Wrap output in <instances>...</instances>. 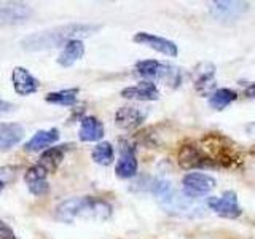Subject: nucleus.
Instances as JSON below:
<instances>
[{"mask_svg": "<svg viewBox=\"0 0 255 239\" xmlns=\"http://www.w3.org/2000/svg\"><path fill=\"white\" fill-rule=\"evenodd\" d=\"M32 16V8L26 3H0V26H16Z\"/></svg>", "mask_w": 255, "mask_h": 239, "instance_id": "nucleus-8", "label": "nucleus"}, {"mask_svg": "<svg viewBox=\"0 0 255 239\" xmlns=\"http://www.w3.org/2000/svg\"><path fill=\"white\" fill-rule=\"evenodd\" d=\"M122 98L132 101H156L159 98V91L153 82H140L135 86L125 88Z\"/></svg>", "mask_w": 255, "mask_h": 239, "instance_id": "nucleus-13", "label": "nucleus"}, {"mask_svg": "<svg viewBox=\"0 0 255 239\" xmlns=\"http://www.w3.org/2000/svg\"><path fill=\"white\" fill-rule=\"evenodd\" d=\"M182 187H183V193L190 199H195L209 195L212 188L215 187V180L211 175L203 172H190L182 179Z\"/></svg>", "mask_w": 255, "mask_h": 239, "instance_id": "nucleus-5", "label": "nucleus"}, {"mask_svg": "<svg viewBox=\"0 0 255 239\" xmlns=\"http://www.w3.org/2000/svg\"><path fill=\"white\" fill-rule=\"evenodd\" d=\"M11 80H13L14 91L19 96H30L37 93L40 88L38 80L35 77H32L29 74V70H26L24 67H14L11 74Z\"/></svg>", "mask_w": 255, "mask_h": 239, "instance_id": "nucleus-12", "label": "nucleus"}, {"mask_svg": "<svg viewBox=\"0 0 255 239\" xmlns=\"http://www.w3.org/2000/svg\"><path fill=\"white\" fill-rule=\"evenodd\" d=\"M3 187H5V183L0 180V193H2V190H3Z\"/></svg>", "mask_w": 255, "mask_h": 239, "instance_id": "nucleus-29", "label": "nucleus"}, {"mask_svg": "<svg viewBox=\"0 0 255 239\" xmlns=\"http://www.w3.org/2000/svg\"><path fill=\"white\" fill-rule=\"evenodd\" d=\"M236 98H238V94L235 91L223 88V90H217L215 93L211 94L209 104H211V107L215 110H223L225 107H228L231 102H235Z\"/></svg>", "mask_w": 255, "mask_h": 239, "instance_id": "nucleus-23", "label": "nucleus"}, {"mask_svg": "<svg viewBox=\"0 0 255 239\" xmlns=\"http://www.w3.org/2000/svg\"><path fill=\"white\" fill-rule=\"evenodd\" d=\"M24 137V129L18 123H0V148L10 150Z\"/></svg>", "mask_w": 255, "mask_h": 239, "instance_id": "nucleus-16", "label": "nucleus"}, {"mask_svg": "<svg viewBox=\"0 0 255 239\" xmlns=\"http://www.w3.org/2000/svg\"><path fill=\"white\" fill-rule=\"evenodd\" d=\"M134 42L140 43V45H145V46H150L151 50H155L158 53H163L166 56H171V58H175L177 53H179L177 45H175L174 42H171V40L151 35V34H147V32H139V34H135L134 35Z\"/></svg>", "mask_w": 255, "mask_h": 239, "instance_id": "nucleus-11", "label": "nucleus"}, {"mask_svg": "<svg viewBox=\"0 0 255 239\" xmlns=\"http://www.w3.org/2000/svg\"><path fill=\"white\" fill-rule=\"evenodd\" d=\"M147 114H148L147 109L143 107H135V106L122 107L115 114V123L122 129H135V127L143 123Z\"/></svg>", "mask_w": 255, "mask_h": 239, "instance_id": "nucleus-10", "label": "nucleus"}, {"mask_svg": "<svg viewBox=\"0 0 255 239\" xmlns=\"http://www.w3.org/2000/svg\"><path fill=\"white\" fill-rule=\"evenodd\" d=\"M207 206L225 219H238L241 215V207L238 204V196L235 191H225L220 198H209Z\"/></svg>", "mask_w": 255, "mask_h": 239, "instance_id": "nucleus-7", "label": "nucleus"}, {"mask_svg": "<svg viewBox=\"0 0 255 239\" xmlns=\"http://www.w3.org/2000/svg\"><path fill=\"white\" fill-rule=\"evenodd\" d=\"M246 96L247 98H255V83H252L251 86L246 88Z\"/></svg>", "mask_w": 255, "mask_h": 239, "instance_id": "nucleus-28", "label": "nucleus"}, {"mask_svg": "<svg viewBox=\"0 0 255 239\" xmlns=\"http://www.w3.org/2000/svg\"><path fill=\"white\" fill-rule=\"evenodd\" d=\"M104 137V126L98 118L85 117L80 124V139L83 142H98Z\"/></svg>", "mask_w": 255, "mask_h": 239, "instance_id": "nucleus-17", "label": "nucleus"}, {"mask_svg": "<svg viewBox=\"0 0 255 239\" xmlns=\"http://www.w3.org/2000/svg\"><path fill=\"white\" fill-rule=\"evenodd\" d=\"M46 175H48V172L37 163L35 166H32V167H29V169H27L26 175H24V180H26L27 185H30V183H35V182H40V180H45V179H46Z\"/></svg>", "mask_w": 255, "mask_h": 239, "instance_id": "nucleus-24", "label": "nucleus"}, {"mask_svg": "<svg viewBox=\"0 0 255 239\" xmlns=\"http://www.w3.org/2000/svg\"><path fill=\"white\" fill-rule=\"evenodd\" d=\"M58 139H59V131L56 129V127L45 129V131H38L34 134V137L24 145V150L30 151V153H34V151H42L46 147L53 145L54 142H58Z\"/></svg>", "mask_w": 255, "mask_h": 239, "instance_id": "nucleus-15", "label": "nucleus"}, {"mask_svg": "<svg viewBox=\"0 0 255 239\" xmlns=\"http://www.w3.org/2000/svg\"><path fill=\"white\" fill-rule=\"evenodd\" d=\"M83 54H85V45L82 40H70L61 51L58 62L62 67H70V66H74L78 59H82Z\"/></svg>", "mask_w": 255, "mask_h": 239, "instance_id": "nucleus-18", "label": "nucleus"}, {"mask_svg": "<svg viewBox=\"0 0 255 239\" xmlns=\"http://www.w3.org/2000/svg\"><path fill=\"white\" fill-rule=\"evenodd\" d=\"M66 147L67 145H59V147H51V148L45 150L42 156H40L38 164L42 166L48 174L54 172L59 167V164L62 163L64 155H66Z\"/></svg>", "mask_w": 255, "mask_h": 239, "instance_id": "nucleus-19", "label": "nucleus"}, {"mask_svg": "<svg viewBox=\"0 0 255 239\" xmlns=\"http://www.w3.org/2000/svg\"><path fill=\"white\" fill-rule=\"evenodd\" d=\"M46 102L58 104V106H74L78 99V88H70V90H61L56 93L46 94Z\"/></svg>", "mask_w": 255, "mask_h": 239, "instance_id": "nucleus-21", "label": "nucleus"}, {"mask_svg": "<svg viewBox=\"0 0 255 239\" xmlns=\"http://www.w3.org/2000/svg\"><path fill=\"white\" fill-rule=\"evenodd\" d=\"M29 190L37 196H43V195L48 193V191H50V185H48L46 180H40V182H35V183H30Z\"/></svg>", "mask_w": 255, "mask_h": 239, "instance_id": "nucleus-25", "label": "nucleus"}, {"mask_svg": "<svg viewBox=\"0 0 255 239\" xmlns=\"http://www.w3.org/2000/svg\"><path fill=\"white\" fill-rule=\"evenodd\" d=\"M91 156H93L94 163H98L101 166H109V164H112L114 156H115L114 147H112L110 142H101L94 147Z\"/></svg>", "mask_w": 255, "mask_h": 239, "instance_id": "nucleus-22", "label": "nucleus"}, {"mask_svg": "<svg viewBox=\"0 0 255 239\" xmlns=\"http://www.w3.org/2000/svg\"><path fill=\"white\" fill-rule=\"evenodd\" d=\"M112 215V206L99 198L83 196L62 201L56 207V219L61 222L75 220H107Z\"/></svg>", "mask_w": 255, "mask_h": 239, "instance_id": "nucleus-2", "label": "nucleus"}, {"mask_svg": "<svg viewBox=\"0 0 255 239\" xmlns=\"http://www.w3.org/2000/svg\"><path fill=\"white\" fill-rule=\"evenodd\" d=\"M199 148L203 150V153L209 158V161L215 166L222 167H231L241 163V153L235 147V143L230 139L223 137V135L212 132L207 134L199 142Z\"/></svg>", "mask_w": 255, "mask_h": 239, "instance_id": "nucleus-3", "label": "nucleus"}, {"mask_svg": "<svg viewBox=\"0 0 255 239\" xmlns=\"http://www.w3.org/2000/svg\"><path fill=\"white\" fill-rule=\"evenodd\" d=\"M0 239H18V238L14 236L13 230L6 223L0 222Z\"/></svg>", "mask_w": 255, "mask_h": 239, "instance_id": "nucleus-26", "label": "nucleus"}, {"mask_svg": "<svg viewBox=\"0 0 255 239\" xmlns=\"http://www.w3.org/2000/svg\"><path fill=\"white\" fill-rule=\"evenodd\" d=\"M99 29L101 26H98V24H66V26H58L54 29L27 35L26 38L21 40V46L26 51L51 50V48H58L61 45L66 46L70 40L90 37Z\"/></svg>", "mask_w": 255, "mask_h": 239, "instance_id": "nucleus-1", "label": "nucleus"}, {"mask_svg": "<svg viewBox=\"0 0 255 239\" xmlns=\"http://www.w3.org/2000/svg\"><path fill=\"white\" fill-rule=\"evenodd\" d=\"M177 161L182 169H201V167H214L203 150L193 143H185L182 145L177 155Z\"/></svg>", "mask_w": 255, "mask_h": 239, "instance_id": "nucleus-6", "label": "nucleus"}, {"mask_svg": "<svg viewBox=\"0 0 255 239\" xmlns=\"http://www.w3.org/2000/svg\"><path fill=\"white\" fill-rule=\"evenodd\" d=\"M14 106L11 102H6L3 99H0V115H3V114H11V112H14Z\"/></svg>", "mask_w": 255, "mask_h": 239, "instance_id": "nucleus-27", "label": "nucleus"}, {"mask_svg": "<svg viewBox=\"0 0 255 239\" xmlns=\"http://www.w3.org/2000/svg\"><path fill=\"white\" fill-rule=\"evenodd\" d=\"M135 70L143 78H147L148 82L151 80H161L166 85L177 88L182 82V72L180 69L169 66V64H163L158 61H140L135 64Z\"/></svg>", "mask_w": 255, "mask_h": 239, "instance_id": "nucleus-4", "label": "nucleus"}, {"mask_svg": "<svg viewBox=\"0 0 255 239\" xmlns=\"http://www.w3.org/2000/svg\"><path fill=\"white\" fill-rule=\"evenodd\" d=\"M247 10V3L241 2H215L212 5V13L220 19H228L239 16Z\"/></svg>", "mask_w": 255, "mask_h": 239, "instance_id": "nucleus-20", "label": "nucleus"}, {"mask_svg": "<svg viewBox=\"0 0 255 239\" xmlns=\"http://www.w3.org/2000/svg\"><path fill=\"white\" fill-rule=\"evenodd\" d=\"M193 83L199 94L209 96L215 88V66L211 62L198 64L193 70Z\"/></svg>", "mask_w": 255, "mask_h": 239, "instance_id": "nucleus-9", "label": "nucleus"}, {"mask_svg": "<svg viewBox=\"0 0 255 239\" xmlns=\"http://www.w3.org/2000/svg\"><path fill=\"white\" fill-rule=\"evenodd\" d=\"M115 172L120 179H131L137 174V159H135L134 150L129 145H122V156H120Z\"/></svg>", "mask_w": 255, "mask_h": 239, "instance_id": "nucleus-14", "label": "nucleus"}]
</instances>
